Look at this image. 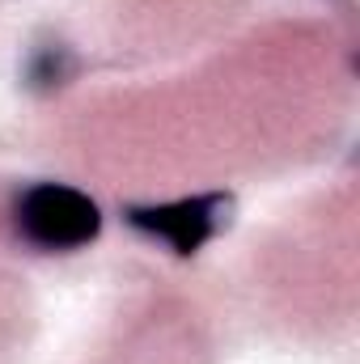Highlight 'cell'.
<instances>
[{"label":"cell","instance_id":"cell-2","mask_svg":"<svg viewBox=\"0 0 360 364\" xmlns=\"http://www.w3.org/2000/svg\"><path fill=\"white\" fill-rule=\"evenodd\" d=\"M225 212H229V195L212 191V195H186V199H170V203H136L123 212V220L136 233L157 237L174 255L191 259L216 237V229L225 225Z\"/></svg>","mask_w":360,"mask_h":364},{"label":"cell","instance_id":"cell-3","mask_svg":"<svg viewBox=\"0 0 360 364\" xmlns=\"http://www.w3.org/2000/svg\"><path fill=\"white\" fill-rule=\"evenodd\" d=\"M77 77V55L64 43H43L26 60V85L34 93H55Z\"/></svg>","mask_w":360,"mask_h":364},{"label":"cell","instance_id":"cell-1","mask_svg":"<svg viewBox=\"0 0 360 364\" xmlns=\"http://www.w3.org/2000/svg\"><path fill=\"white\" fill-rule=\"evenodd\" d=\"M13 229L34 250L68 255V250L97 242L102 208L68 182H30L13 199Z\"/></svg>","mask_w":360,"mask_h":364}]
</instances>
